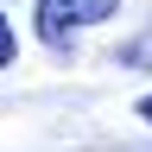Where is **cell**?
I'll use <instances>...</instances> for the list:
<instances>
[{"label": "cell", "mask_w": 152, "mask_h": 152, "mask_svg": "<svg viewBox=\"0 0 152 152\" xmlns=\"http://www.w3.org/2000/svg\"><path fill=\"white\" fill-rule=\"evenodd\" d=\"M114 7H121V0H38V7H32V19H38V38L64 51L83 26H102V19H114Z\"/></svg>", "instance_id": "6da1fadb"}, {"label": "cell", "mask_w": 152, "mask_h": 152, "mask_svg": "<svg viewBox=\"0 0 152 152\" xmlns=\"http://www.w3.org/2000/svg\"><path fill=\"white\" fill-rule=\"evenodd\" d=\"M121 70H152V26L133 32L127 45H121Z\"/></svg>", "instance_id": "7a4b0ae2"}, {"label": "cell", "mask_w": 152, "mask_h": 152, "mask_svg": "<svg viewBox=\"0 0 152 152\" xmlns=\"http://www.w3.org/2000/svg\"><path fill=\"white\" fill-rule=\"evenodd\" d=\"M13 51H19V45H13V26H7V19H0V70L13 64Z\"/></svg>", "instance_id": "3957f363"}, {"label": "cell", "mask_w": 152, "mask_h": 152, "mask_svg": "<svg viewBox=\"0 0 152 152\" xmlns=\"http://www.w3.org/2000/svg\"><path fill=\"white\" fill-rule=\"evenodd\" d=\"M140 121H146V127H152V95H146V102H140Z\"/></svg>", "instance_id": "277c9868"}]
</instances>
